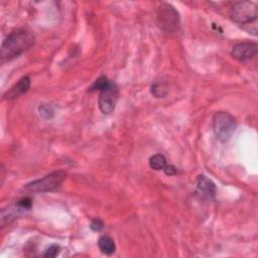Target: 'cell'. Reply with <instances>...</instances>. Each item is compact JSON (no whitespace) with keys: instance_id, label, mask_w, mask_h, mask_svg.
Returning <instances> with one entry per match:
<instances>
[{"instance_id":"cell-10","label":"cell","mask_w":258,"mask_h":258,"mask_svg":"<svg viewBox=\"0 0 258 258\" xmlns=\"http://www.w3.org/2000/svg\"><path fill=\"white\" fill-rule=\"evenodd\" d=\"M98 246L100 248V250L106 254V255H111L116 250V245L114 240L109 237V236H101L98 240Z\"/></svg>"},{"instance_id":"cell-5","label":"cell","mask_w":258,"mask_h":258,"mask_svg":"<svg viewBox=\"0 0 258 258\" xmlns=\"http://www.w3.org/2000/svg\"><path fill=\"white\" fill-rule=\"evenodd\" d=\"M258 16L257 5L252 1L235 2L230 10V17L238 24H247L256 21Z\"/></svg>"},{"instance_id":"cell-2","label":"cell","mask_w":258,"mask_h":258,"mask_svg":"<svg viewBox=\"0 0 258 258\" xmlns=\"http://www.w3.org/2000/svg\"><path fill=\"white\" fill-rule=\"evenodd\" d=\"M212 125L217 139L221 142H227L234 134L237 123L231 114L227 112H217L213 117Z\"/></svg>"},{"instance_id":"cell-15","label":"cell","mask_w":258,"mask_h":258,"mask_svg":"<svg viewBox=\"0 0 258 258\" xmlns=\"http://www.w3.org/2000/svg\"><path fill=\"white\" fill-rule=\"evenodd\" d=\"M59 252H60V247H59L58 245H52V246L46 251V253L44 254V257L52 258V257H55L56 255H58Z\"/></svg>"},{"instance_id":"cell-3","label":"cell","mask_w":258,"mask_h":258,"mask_svg":"<svg viewBox=\"0 0 258 258\" xmlns=\"http://www.w3.org/2000/svg\"><path fill=\"white\" fill-rule=\"evenodd\" d=\"M155 20L160 31L174 33L180 25V15L177 9L169 3H161L156 9Z\"/></svg>"},{"instance_id":"cell-7","label":"cell","mask_w":258,"mask_h":258,"mask_svg":"<svg viewBox=\"0 0 258 258\" xmlns=\"http://www.w3.org/2000/svg\"><path fill=\"white\" fill-rule=\"evenodd\" d=\"M258 46L256 43L252 42H244L237 44L233 47L231 51V55L237 61L244 62L248 61L257 54Z\"/></svg>"},{"instance_id":"cell-13","label":"cell","mask_w":258,"mask_h":258,"mask_svg":"<svg viewBox=\"0 0 258 258\" xmlns=\"http://www.w3.org/2000/svg\"><path fill=\"white\" fill-rule=\"evenodd\" d=\"M111 84V82L108 80L107 77L105 76H101L100 78H98L93 84L91 87L89 88L90 92H95V91H102L104 89H106L108 86Z\"/></svg>"},{"instance_id":"cell-11","label":"cell","mask_w":258,"mask_h":258,"mask_svg":"<svg viewBox=\"0 0 258 258\" xmlns=\"http://www.w3.org/2000/svg\"><path fill=\"white\" fill-rule=\"evenodd\" d=\"M151 92H152V94L155 98H163V97H165L167 92H168L166 83L165 82H161V81H156L155 83L153 84Z\"/></svg>"},{"instance_id":"cell-9","label":"cell","mask_w":258,"mask_h":258,"mask_svg":"<svg viewBox=\"0 0 258 258\" xmlns=\"http://www.w3.org/2000/svg\"><path fill=\"white\" fill-rule=\"evenodd\" d=\"M198 190L208 198H214L216 195V187L214 183L205 176H200L197 181Z\"/></svg>"},{"instance_id":"cell-14","label":"cell","mask_w":258,"mask_h":258,"mask_svg":"<svg viewBox=\"0 0 258 258\" xmlns=\"http://www.w3.org/2000/svg\"><path fill=\"white\" fill-rule=\"evenodd\" d=\"M40 110V114L42 116H44L45 118H51L53 115V110L52 109L51 106L47 105V104H43L40 106L39 108Z\"/></svg>"},{"instance_id":"cell-16","label":"cell","mask_w":258,"mask_h":258,"mask_svg":"<svg viewBox=\"0 0 258 258\" xmlns=\"http://www.w3.org/2000/svg\"><path fill=\"white\" fill-rule=\"evenodd\" d=\"M103 226H104V224H103V222H102L100 219H94V220L91 222V225H90L92 230H93V231H96V232L102 230Z\"/></svg>"},{"instance_id":"cell-8","label":"cell","mask_w":258,"mask_h":258,"mask_svg":"<svg viewBox=\"0 0 258 258\" xmlns=\"http://www.w3.org/2000/svg\"><path fill=\"white\" fill-rule=\"evenodd\" d=\"M31 87V78L28 76H25L23 78H21L17 84H15L13 87H11L9 89V91H7L4 95H3V99L6 100H12V99H16L18 97H20L21 95L25 94L28 89Z\"/></svg>"},{"instance_id":"cell-1","label":"cell","mask_w":258,"mask_h":258,"mask_svg":"<svg viewBox=\"0 0 258 258\" xmlns=\"http://www.w3.org/2000/svg\"><path fill=\"white\" fill-rule=\"evenodd\" d=\"M35 44L34 35L26 30H17L11 33L3 42L0 51V59L1 63L11 61L28 49H31Z\"/></svg>"},{"instance_id":"cell-6","label":"cell","mask_w":258,"mask_h":258,"mask_svg":"<svg viewBox=\"0 0 258 258\" xmlns=\"http://www.w3.org/2000/svg\"><path fill=\"white\" fill-rule=\"evenodd\" d=\"M119 99V90L115 83L111 82V84L104 90L101 91L99 99H98V105L99 109L103 114L112 113L116 107V104Z\"/></svg>"},{"instance_id":"cell-12","label":"cell","mask_w":258,"mask_h":258,"mask_svg":"<svg viewBox=\"0 0 258 258\" xmlns=\"http://www.w3.org/2000/svg\"><path fill=\"white\" fill-rule=\"evenodd\" d=\"M166 165V159L162 155H155L150 159V166L155 170H161Z\"/></svg>"},{"instance_id":"cell-4","label":"cell","mask_w":258,"mask_h":258,"mask_svg":"<svg viewBox=\"0 0 258 258\" xmlns=\"http://www.w3.org/2000/svg\"><path fill=\"white\" fill-rule=\"evenodd\" d=\"M66 179V174L62 170L53 171L43 179L27 184L24 190L33 193H47L58 189Z\"/></svg>"},{"instance_id":"cell-17","label":"cell","mask_w":258,"mask_h":258,"mask_svg":"<svg viewBox=\"0 0 258 258\" xmlns=\"http://www.w3.org/2000/svg\"><path fill=\"white\" fill-rule=\"evenodd\" d=\"M163 170H164V174L166 176H169V177L175 176L177 174V168L174 165H171V164H169V165L166 164L165 167L163 168Z\"/></svg>"}]
</instances>
